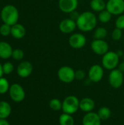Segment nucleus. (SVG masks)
<instances>
[{"label":"nucleus","mask_w":124,"mask_h":125,"mask_svg":"<svg viewBox=\"0 0 124 125\" xmlns=\"http://www.w3.org/2000/svg\"><path fill=\"white\" fill-rule=\"evenodd\" d=\"M98 23V18L94 12L85 11L80 14L76 21L77 28L83 32H89L94 30Z\"/></svg>","instance_id":"1"},{"label":"nucleus","mask_w":124,"mask_h":125,"mask_svg":"<svg viewBox=\"0 0 124 125\" xmlns=\"http://www.w3.org/2000/svg\"><path fill=\"white\" fill-rule=\"evenodd\" d=\"M0 16L4 23H7L12 26L18 23L19 12L15 6L12 4H7L2 8Z\"/></svg>","instance_id":"2"},{"label":"nucleus","mask_w":124,"mask_h":125,"mask_svg":"<svg viewBox=\"0 0 124 125\" xmlns=\"http://www.w3.org/2000/svg\"><path fill=\"white\" fill-rule=\"evenodd\" d=\"M80 109V100L75 95H69L62 101L63 113L72 115Z\"/></svg>","instance_id":"3"},{"label":"nucleus","mask_w":124,"mask_h":125,"mask_svg":"<svg viewBox=\"0 0 124 125\" xmlns=\"http://www.w3.org/2000/svg\"><path fill=\"white\" fill-rule=\"evenodd\" d=\"M120 62V57L116 51H108L102 56V66L107 70H113L118 67Z\"/></svg>","instance_id":"4"},{"label":"nucleus","mask_w":124,"mask_h":125,"mask_svg":"<svg viewBox=\"0 0 124 125\" xmlns=\"http://www.w3.org/2000/svg\"><path fill=\"white\" fill-rule=\"evenodd\" d=\"M57 75L61 82L70 83L75 80V70L69 66H62L58 69Z\"/></svg>","instance_id":"5"},{"label":"nucleus","mask_w":124,"mask_h":125,"mask_svg":"<svg viewBox=\"0 0 124 125\" xmlns=\"http://www.w3.org/2000/svg\"><path fill=\"white\" fill-rule=\"evenodd\" d=\"M69 46L73 49H81L85 47L87 43L86 37L80 32H76L70 35L68 40Z\"/></svg>","instance_id":"6"},{"label":"nucleus","mask_w":124,"mask_h":125,"mask_svg":"<svg viewBox=\"0 0 124 125\" xmlns=\"http://www.w3.org/2000/svg\"><path fill=\"white\" fill-rule=\"evenodd\" d=\"M124 73L121 72L118 68L110 71L108 76V81L111 87L119 89L124 83Z\"/></svg>","instance_id":"7"},{"label":"nucleus","mask_w":124,"mask_h":125,"mask_svg":"<svg viewBox=\"0 0 124 125\" xmlns=\"http://www.w3.org/2000/svg\"><path fill=\"white\" fill-rule=\"evenodd\" d=\"M9 94L11 100L15 103L22 102L26 97V93L23 88L18 83H13L10 86Z\"/></svg>","instance_id":"8"},{"label":"nucleus","mask_w":124,"mask_h":125,"mask_svg":"<svg viewBox=\"0 0 124 125\" xmlns=\"http://www.w3.org/2000/svg\"><path fill=\"white\" fill-rule=\"evenodd\" d=\"M88 80L93 83L101 81L104 77V67L100 64H93L88 70Z\"/></svg>","instance_id":"9"},{"label":"nucleus","mask_w":124,"mask_h":125,"mask_svg":"<svg viewBox=\"0 0 124 125\" xmlns=\"http://www.w3.org/2000/svg\"><path fill=\"white\" fill-rule=\"evenodd\" d=\"M106 10L113 15H120L124 12V0H108Z\"/></svg>","instance_id":"10"},{"label":"nucleus","mask_w":124,"mask_h":125,"mask_svg":"<svg viewBox=\"0 0 124 125\" xmlns=\"http://www.w3.org/2000/svg\"><path fill=\"white\" fill-rule=\"evenodd\" d=\"M91 51L98 56H103L109 51V45L105 40H94L91 43Z\"/></svg>","instance_id":"11"},{"label":"nucleus","mask_w":124,"mask_h":125,"mask_svg":"<svg viewBox=\"0 0 124 125\" xmlns=\"http://www.w3.org/2000/svg\"><path fill=\"white\" fill-rule=\"evenodd\" d=\"M78 7V0H58L59 10L67 14L77 10Z\"/></svg>","instance_id":"12"},{"label":"nucleus","mask_w":124,"mask_h":125,"mask_svg":"<svg viewBox=\"0 0 124 125\" xmlns=\"http://www.w3.org/2000/svg\"><path fill=\"white\" fill-rule=\"evenodd\" d=\"M58 28L61 32L64 34H71L77 28L76 21L70 18L63 19L58 25Z\"/></svg>","instance_id":"13"},{"label":"nucleus","mask_w":124,"mask_h":125,"mask_svg":"<svg viewBox=\"0 0 124 125\" xmlns=\"http://www.w3.org/2000/svg\"><path fill=\"white\" fill-rule=\"evenodd\" d=\"M33 72V65L30 62L24 61L19 64L17 67V74L19 77L25 78L31 75Z\"/></svg>","instance_id":"14"},{"label":"nucleus","mask_w":124,"mask_h":125,"mask_svg":"<svg viewBox=\"0 0 124 125\" xmlns=\"http://www.w3.org/2000/svg\"><path fill=\"white\" fill-rule=\"evenodd\" d=\"M83 125H101L102 120L98 116L97 113L89 112L86 113L82 120Z\"/></svg>","instance_id":"15"},{"label":"nucleus","mask_w":124,"mask_h":125,"mask_svg":"<svg viewBox=\"0 0 124 125\" xmlns=\"http://www.w3.org/2000/svg\"><path fill=\"white\" fill-rule=\"evenodd\" d=\"M95 108V102L92 98L84 97L80 100V110L85 113L93 111Z\"/></svg>","instance_id":"16"},{"label":"nucleus","mask_w":124,"mask_h":125,"mask_svg":"<svg viewBox=\"0 0 124 125\" xmlns=\"http://www.w3.org/2000/svg\"><path fill=\"white\" fill-rule=\"evenodd\" d=\"M26 33V28L21 23H15L11 26V35L15 39H22Z\"/></svg>","instance_id":"17"},{"label":"nucleus","mask_w":124,"mask_h":125,"mask_svg":"<svg viewBox=\"0 0 124 125\" xmlns=\"http://www.w3.org/2000/svg\"><path fill=\"white\" fill-rule=\"evenodd\" d=\"M12 46L7 42L0 41V58L2 59H7L12 57Z\"/></svg>","instance_id":"18"},{"label":"nucleus","mask_w":124,"mask_h":125,"mask_svg":"<svg viewBox=\"0 0 124 125\" xmlns=\"http://www.w3.org/2000/svg\"><path fill=\"white\" fill-rule=\"evenodd\" d=\"M12 111L10 105L6 101H0V119H6Z\"/></svg>","instance_id":"19"},{"label":"nucleus","mask_w":124,"mask_h":125,"mask_svg":"<svg viewBox=\"0 0 124 125\" xmlns=\"http://www.w3.org/2000/svg\"><path fill=\"white\" fill-rule=\"evenodd\" d=\"M106 3L105 0H91L90 7L94 12H100L106 9Z\"/></svg>","instance_id":"20"},{"label":"nucleus","mask_w":124,"mask_h":125,"mask_svg":"<svg viewBox=\"0 0 124 125\" xmlns=\"http://www.w3.org/2000/svg\"><path fill=\"white\" fill-rule=\"evenodd\" d=\"M60 125H75V120L72 115L63 113L58 119Z\"/></svg>","instance_id":"21"},{"label":"nucleus","mask_w":124,"mask_h":125,"mask_svg":"<svg viewBox=\"0 0 124 125\" xmlns=\"http://www.w3.org/2000/svg\"><path fill=\"white\" fill-rule=\"evenodd\" d=\"M107 30L105 27L100 26L94 29L93 37L95 40H105L107 37Z\"/></svg>","instance_id":"22"},{"label":"nucleus","mask_w":124,"mask_h":125,"mask_svg":"<svg viewBox=\"0 0 124 125\" xmlns=\"http://www.w3.org/2000/svg\"><path fill=\"white\" fill-rule=\"evenodd\" d=\"M97 114L102 121H105L110 118V116L112 115V111L108 107L103 106V107H101L98 110Z\"/></svg>","instance_id":"23"},{"label":"nucleus","mask_w":124,"mask_h":125,"mask_svg":"<svg viewBox=\"0 0 124 125\" xmlns=\"http://www.w3.org/2000/svg\"><path fill=\"white\" fill-rule=\"evenodd\" d=\"M112 14L108 11L106 9L100 12H99V15H98V21H100L101 23H107L108 22L110 21L111 18H112Z\"/></svg>","instance_id":"24"},{"label":"nucleus","mask_w":124,"mask_h":125,"mask_svg":"<svg viewBox=\"0 0 124 125\" xmlns=\"http://www.w3.org/2000/svg\"><path fill=\"white\" fill-rule=\"evenodd\" d=\"M49 106L51 110L55 111H58L62 108V102L59 99L53 98L50 101Z\"/></svg>","instance_id":"25"},{"label":"nucleus","mask_w":124,"mask_h":125,"mask_svg":"<svg viewBox=\"0 0 124 125\" xmlns=\"http://www.w3.org/2000/svg\"><path fill=\"white\" fill-rule=\"evenodd\" d=\"M10 87L8 81L5 78H0V94H4L9 92Z\"/></svg>","instance_id":"26"},{"label":"nucleus","mask_w":124,"mask_h":125,"mask_svg":"<svg viewBox=\"0 0 124 125\" xmlns=\"http://www.w3.org/2000/svg\"><path fill=\"white\" fill-rule=\"evenodd\" d=\"M24 57V52L23 50L19 48H15L12 51V58L16 61H20L23 59Z\"/></svg>","instance_id":"27"},{"label":"nucleus","mask_w":124,"mask_h":125,"mask_svg":"<svg viewBox=\"0 0 124 125\" xmlns=\"http://www.w3.org/2000/svg\"><path fill=\"white\" fill-rule=\"evenodd\" d=\"M0 34L3 37H7L11 34V26L3 23L0 26Z\"/></svg>","instance_id":"28"},{"label":"nucleus","mask_w":124,"mask_h":125,"mask_svg":"<svg viewBox=\"0 0 124 125\" xmlns=\"http://www.w3.org/2000/svg\"><path fill=\"white\" fill-rule=\"evenodd\" d=\"M2 68H3L4 74L9 75V74L12 73V71L14 70V65L10 62H7L2 65Z\"/></svg>","instance_id":"29"},{"label":"nucleus","mask_w":124,"mask_h":125,"mask_svg":"<svg viewBox=\"0 0 124 125\" xmlns=\"http://www.w3.org/2000/svg\"><path fill=\"white\" fill-rule=\"evenodd\" d=\"M122 36H123V30L115 27L112 32V38L115 41H118L122 38Z\"/></svg>","instance_id":"30"},{"label":"nucleus","mask_w":124,"mask_h":125,"mask_svg":"<svg viewBox=\"0 0 124 125\" xmlns=\"http://www.w3.org/2000/svg\"><path fill=\"white\" fill-rule=\"evenodd\" d=\"M115 25L116 28H118L120 29H124V14H121L120 15H118V18L115 20Z\"/></svg>","instance_id":"31"},{"label":"nucleus","mask_w":124,"mask_h":125,"mask_svg":"<svg viewBox=\"0 0 124 125\" xmlns=\"http://www.w3.org/2000/svg\"><path fill=\"white\" fill-rule=\"evenodd\" d=\"M85 78H86V73L84 70L79 69L75 71V79L81 81L83 80Z\"/></svg>","instance_id":"32"},{"label":"nucleus","mask_w":124,"mask_h":125,"mask_svg":"<svg viewBox=\"0 0 124 125\" xmlns=\"http://www.w3.org/2000/svg\"><path fill=\"white\" fill-rule=\"evenodd\" d=\"M69 18H71V19H72V20H74V21H77V18L79 17V15H80V14L78 13V12H76V10H75V11H73V12H70L69 14Z\"/></svg>","instance_id":"33"},{"label":"nucleus","mask_w":124,"mask_h":125,"mask_svg":"<svg viewBox=\"0 0 124 125\" xmlns=\"http://www.w3.org/2000/svg\"><path fill=\"white\" fill-rule=\"evenodd\" d=\"M117 68H118L121 72L124 73V62H122L119 63V64H118V66Z\"/></svg>","instance_id":"34"},{"label":"nucleus","mask_w":124,"mask_h":125,"mask_svg":"<svg viewBox=\"0 0 124 125\" xmlns=\"http://www.w3.org/2000/svg\"><path fill=\"white\" fill-rule=\"evenodd\" d=\"M0 125H10L7 120L4 119H0Z\"/></svg>","instance_id":"35"},{"label":"nucleus","mask_w":124,"mask_h":125,"mask_svg":"<svg viewBox=\"0 0 124 125\" xmlns=\"http://www.w3.org/2000/svg\"><path fill=\"white\" fill-rule=\"evenodd\" d=\"M116 53H117V54H118V56L119 57H123V56H124V52L122 50H118L116 51Z\"/></svg>","instance_id":"36"},{"label":"nucleus","mask_w":124,"mask_h":125,"mask_svg":"<svg viewBox=\"0 0 124 125\" xmlns=\"http://www.w3.org/2000/svg\"><path fill=\"white\" fill-rule=\"evenodd\" d=\"M4 73H3V68H2V64L0 63V78L2 77Z\"/></svg>","instance_id":"37"},{"label":"nucleus","mask_w":124,"mask_h":125,"mask_svg":"<svg viewBox=\"0 0 124 125\" xmlns=\"http://www.w3.org/2000/svg\"><path fill=\"white\" fill-rule=\"evenodd\" d=\"M123 58H124V56H123Z\"/></svg>","instance_id":"38"}]
</instances>
